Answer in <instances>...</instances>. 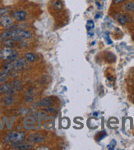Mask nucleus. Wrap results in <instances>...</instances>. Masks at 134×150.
Masks as SVG:
<instances>
[{
  "mask_svg": "<svg viewBox=\"0 0 134 150\" xmlns=\"http://www.w3.org/2000/svg\"><path fill=\"white\" fill-rule=\"evenodd\" d=\"M26 139V136L25 132L13 130L7 134L3 139V142L7 144H15L24 141Z\"/></svg>",
  "mask_w": 134,
  "mask_h": 150,
  "instance_id": "nucleus-1",
  "label": "nucleus"
},
{
  "mask_svg": "<svg viewBox=\"0 0 134 150\" xmlns=\"http://www.w3.org/2000/svg\"><path fill=\"white\" fill-rule=\"evenodd\" d=\"M18 52L12 48L3 47L1 50V58L3 61L7 62H14L18 57Z\"/></svg>",
  "mask_w": 134,
  "mask_h": 150,
  "instance_id": "nucleus-2",
  "label": "nucleus"
},
{
  "mask_svg": "<svg viewBox=\"0 0 134 150\" xmlns=\"http://www.w3.org/2000/svg\"><path fill=\"white\" fill-rule=\"evenodd\" d=\"M22 125L26 130H35L37 128L36 119L33 116H27L24 118Z\"/></svg>",
  "mask_w": 134,
  "mask_h": 150,
  "instance_id": "nucleus-3",
  "label": "nucleus"
},
{
  "mask_svg": "<svg viewBox=\"0 0 134 150\" xmlns=\"http://www.w3.org/2000/svg\"><path fill=\"white\" fill-rule=\"evenodd\" d=\"M11 16L13 18V20H15L16 21L22 22L27 18V13L24 10H17L12 12Z\"/></svg>",
  "mask_w": 134,
  "mask_h": 150,
  "instance_id": "nucleus-4",
  "label": "nucleus"
},
{
  "mask_svg": "<svg viewBox=\"0 0 134 150\" xmlns=\"http://www.w3.org/2000/svg\"><path fill=\"white\" fill-rule=\"evenodd\" d=\"M46 137L45 136H44L42 134H39V133H33L29 134V136L27 137V140L29 142H31V143H42L44 140H45Z\"/></svg>",
  "mask_w": 134,
  "mask_h": 150,
  "instance_id": "nucleus-5",
  "label": "nucleus"
},
{
  "mask_svg": "<svg viewBox=\"0 0 134 150\" xmlns=\"http://www.w3.org/2000/svg\"><path fill=\"white\" fill-rule=\"evenodd\" d=\"M16 93V90L13 89L12 83H7L3 84L0 86V94H12L13 95Z\"/></svg>",
  "mask_w": 134,
  "mask_h": 150,
  "instance_id": "nucleus-6",
  "label": "nucleus"
},
{
  "mask_svg": "<svg viewBox=\"0 0 134 150\" xmlns=\"http://www.w3.org/2000/svg\"><path fill=\"white\" fill-rule=\"evenodd\" d=\"M13 24H14V20L12 17V16H9V15H7V16H4L0 18V26L3 28L8 29Z\"/></svg>",
  "mask_w": 134,
  "mask_h": 150,
  "instance_id": "nucleus-7",
  "label": "nucleus"
},
{
  "mask_svg": "<svg viewBox=\"0 0 134 150\" xmlns=\"http://www.w3.org/2000/svg\"><path fill=\"white\" fill-rule=\"evenodd\" d=\"M26 65V60L24 58H18L16 61L13 62V71H18L25 68Z\"/></svg>",
  "mask_w": 134,
  "mask_h": 150,
  "instance_id": "nucleus-8",
  "label": "nucleus"
},
{
  "mask_svg": "<svg viewBox=\"0 0 134 150\" xmlns=\"http://www.w3.org/2000/svg\"><path fill=\"white\" fill-rule=\"evenodd\" d=\"M54 104V100L52 97H46V98H44L41 100H40L37 103L39 107L41 108H47L49 106H53Z\"/></svg>",
  "mask_w": 134,
  "mask_h": 150,
  "instance_id": "nucleus-9",
  "label": "nucleus"
},
{
  "mask_svg": "<svg viewBox=\"0 0 134 150\" xmlns=\"http://www.w3.org/2000/svg\"><path fill=\"white\" fill-rule=\"evenodd\" d=\"M16 32L21 38L24 40H29L32 38V33L25 29H16Z\"/></svg>",
  "mask_w": 134,
  "mask_h": 150,
  "instance_id": "nucleus-10",
  "label": "nucleus"
},
{
  "mask_svg": "<svg viewBox=\"0 0 134 150\" xmlns=\"http://www.w3.org/2000/svg\"><path fill=\"white\" fill-rule=\"evenodd\" d=\"M31 148H32V145L31 144L22 143V142L12 144V148L13 149H17V150H29V149H31Z\"/></svg>",
  "mask_w": 134,
  "mask_h": 150,
  "instance_id": "nucleus-11",
  "label": "nucleus"
},
{
  "mask_svg": "<svg viewBox=\"0 0 134 150\" xmlns=\"http://www.w3.org/2000/svg\"><path fill=\"white\" fill-rule=\"evenodd\" d=\"M16 100H15L13 95L12 94H7L3 98V103L6 105V106H11V105L14 104Z\"/></svg>",
  "mask_w": 134,
  "mask_h": 150,
  "instance_id": "nucleus-12",
  "label": "nucleus"
},
{
  "mask_svg": "<svg viewBox=\"0 0 134 150\" xmlns=\"http://www.w3.org/2000/svg\"><path fill=\"white\" fill-rule=\"evenodd\" d=\"M117 21H118V23H120L121 25H125V24L128 23V22L131 21V19L128 15L118 14V17H117Z\"/></svg>",
  "mask_w": 134,
  "mask_h": 150,
  "instance_id": "nucleus-13",
  "label": "nucleus"
},
{
  "mask_svg": "<svg viewBox=\"0 0 134 150\" xmlns=\"http://www.w3.org/2000/svg\"><path fill=\"white\" fill-rule=\"evenodd\" d=\"M16 33V31L15 30H9L7 29V31H3L2 34H1V38H2V40H7V39H11L12 35Z\"/></svg>",
  "mask_w": 134,
  "mask_h": 150,
  "instance_id": "nucleus-14",
  "label": "nucleus"
},
{
  "mask_svg": "<svg viewBox=\"0 0 134 150\" xmlns=\"http://www.w3.org/2000/svg\"><path fill=\"white\" fill-rule=\"evenodd\" d=\"M12 87L16 91H21L23 88V85H22V82L21 80H15L12 81Z\"/></svg>",
  "mask_w": 134,
  "mask_h": 150,
  "instance_id": "nucleus-15",
  "label": "nucleus"
},
{
  "mask_svg": "<svg viewBox=\"0 0 134 150\" xmlns=\"http://www.w3.org/2000/svg\"><path fill=\"white\" fill-rule=\"evenodd\" d=\"M123 9L128 12L134 13V2H128L125 3L123 6Z\"/></svg>",
  "mask_w": 134,
  "mask_h": 150,
  "instance_id": "nucleus-16",
  "label": "nucleus"
},
{
  "mask_svg": "<svg viewBox=\"0 0 134 150\" xmlns=\"http://www.w3.org/2000/svg\"><path fill=\"white\" fill-rule=\"evenodd\" d=\"M2 44L3 45V47L12 48L15 46V41L12 39H7V40H2Z\"/></svg>",
  "mask_w": 134,
  "mask_h": 150,
  "instance_id": "nucleus-17",
  "label": "nucleus"
},
{
  "mask_svg": "<svg viewBox=\"0 0 134 150\" xmlns=\"http://www.w3.org/2000/svg\"><path fill=\"white\" fill-rule=\"evenodd\" d=\"M25 59L29 62H34L36 60V56L33 52H26L25 54Z\"/></svg>",
  "mask_w": 134,
  "mask_h": 150,
  "instance_id": "nucleus-18",
  "label": "nucleus"
},
{
  "mask_svg": "<svg viewBox=\"0 0 134 150\" xmlns=\"http://www.w3.org/2000/svg\"><path fill=\"white\" fill-rule=\"evenodd\" d=\"M12 12V9L11 7H2V8H0V18L4 17V16H7V15H9V13Z\"/></svg>",
  "mask_w": 134,
  "mask_h": 150,
  "instance_id": "nucleus-19",
  "label": "nucleus"
},
{
  "mask_svg": "<svg viewBox=\"0 0 134 150\" xmlns=\"http://www.w3.org/2000/svg\"><path fill=\"white\" fill-rule=\"evenodd\" d=\"M9 76V73L5 71H3L0 72V83H3L5 82L7 79H8Z\"/></svg>",
  "mask_w": 134,
  "mask_h": 150,
  "instance_id": "nucleus-20",
  "label": "nucleus"
},
{
  "mask_svg": "<svg viewBox=\"0 0 134 150\" xmlns=\"http://www.w3.org/2000/svg\"><path fill=\"white\" fill-rule=\"evenodd\" d=\"M13 70V62H7L5 66H4V68L3 71L8 72L10 74V72Z\"/></svg>",
  "mask_w": 134,
  "mask_h": 150,
  "instance_id": "nucleus-21",
  "label": "nucleus"
},
{
  "mask_svg": "<svg viewBox=\"0 0 134 150\" xmlns=\"http://www.w3.org/2000/svg\"><path fill=\"white\" fill-rule=\"evenodd\" d=\"M94 27H95L94 21H92V20H89V21H87V23H86V29H87L88 32H89V31H92V30L94 29Z\"/></svg>",
  "mask_w": 134,
  "mask_h": 150,
  "instance_id": "nucleus-22",
  "label": "nucleus"
},
{
  "mask_svg": "<svg viewBox=\"0 0 134 150\" xmlns=\"http://www.w3.org/2000/svg\"><path fill=\"white\" fill-rule=\"evenodd\" d=\"M105 136H106V132L105 131H100V132H99L97 134H96L95 139H96V140H97V141H100Z\"/></svg>",
  "mask_w": 134,
  "mask_h": 150,
  "instance_id": "nucleus-23",
  "label": "nucleus"
},
{
  "mask_svg": "<svg viewBox=\"0 0 134 150\" xmlns=\"http://www.w3.org/2000/svg\"><path fill=\"white\" fill-rule=\"evenodd\" d=\"M45 112H49V113H50V114H54V112H56V108H53L52 106H49V107H47L45 109Z\"/></svg>",
  "mask_w": 134,
  "mask_h": 150,
  "instance_id": "nucleus-24",
  "label": "nucleus"
},
{
  "mask_svg": "<svg viewBox=\"0 0 134 150\" xmlns=\"http://www.w3.org/2000/svg\"><path fill=\"white\" fill-rule=\"evenodd\" d=\"M54 9H62L63 8V4L61 3V2L59 1H56L54 3Z\"/></svg>",
  "mask_w": 134,
  "mask_h": 150,
  "instance_id": "nucleus-25",
  "label": "nucleus"
},
{
  "mask_svg": "<svg viewBox=\"0 0 134 150\" xmlns=\"http://www.w3.org/2000/svg\"><path fill=\"white\" fill-rule=\"evenodd\" d=\"M116 144H117L116 140H115V139H113L112 141H111V143L108 145V148H109V149H114Z\"/></svg>",
  "mask_w": 134,
  "mask_h": 150,
  "instance_id": "nucleus-26",
  "label": "nucleus"
},
{
  "mask_svg": "<svg viewBox=\"0 0 134 150\" xmlns=\"http://www.w3.org/2000/svg\"><path fill=\"white\" fill-rule=\"evenodd\" d=\"M105 40L107 41V43H108V44H111V43H113V42H112V40H110V37H109V32H106V33H105Z\"/></svg>",
  "mask_w": 134,
  "mask_h": 150,
  "instance_id": "nucleus-27",
  "label": "nucleus"
},
{
  "mask_svg": "<svg viewBox=\"0 0 134 150\" xmlns=\"http://www.w3.org/2000/svg\"><path fill=\"white\" fill-rule=\"evenodd\" d=\"M125 1H127V0H113V3L114 5H118V4H120V3H124Z\"/></svg>",
  "mask_w": 134,
  "mask_h": 150,
  "instance_id": "nucleus-28",
  "label": "nucleus"
},
{
  "mask_svg": "<svg viewBox=\"0 0 134 150\" xmlns=\"http://www.w3.org/2000/svg\"><path fill=\"white\" fill-rule=\"evenodd\" d=\"M100 16H101V13H98V14H96L95 17H96V18H100Z\"/></svg>",
  "mask_w": 134,
  "mask_h": 150,
  "instance_id": "nucleus-29",
  "label": "nucleus"
},
{
  "mask_svg": "<svg viewBox=\"0 0 134 150\" xmlns=\"http://www.w3.org/2000/svg\"><path fill=\"white\" fill-rule=\"evenodd\" d=\"M132 101H133V103H134V94H133V95H132Z\"/></svg>",
  "mask_w": 134,
  "mask_h": 150,
  "instance_id": "nucleus-30",
  "label": "nucleus"
},
{
  "mask_svg": "<svg viewBox=\"0 0 134 150\" xmlns=\"http://www.w3.org/2000/svg\"><path fill=\"white\" fill-rule=\"evenodd\" d=\"M2 41V38H1V34H0V42Z\"/></svg>",
  "mask_w": 134,
  "mask_h": 150,
  "instance_id": "nucleus-31",
  "label": "nucleus"
},
{
  "mask_svg": "<svg viewBox=\"0 0 134 150\" xmlns=\"http://www.w3.org/2000/svg\"><path fill=\"white\" fill-rule=\"evenodd\" d=\"M0 58H1V50H0Z\"/></svg>",
  "mask_w": 134,
  "mask_h": 150,
  "instance_id": "nucleus-32",
  "label": "nucleus"
}]
</instances>
